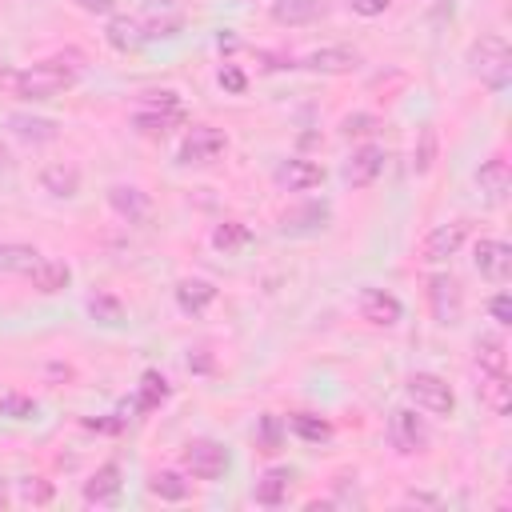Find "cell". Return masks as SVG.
Here are the masks:
<instances>
[{"label":"cell","instance_id":"b9f144b4","mask_svg":"<svg viewBox=\"0 0 512 512\" xmlns=\"http://www.w3.org/2000/svg\"><path fill=\"white\" fill-rule=\"evenodd\" d=\"M76 8L88 12V16H112L116 12V0H76Z\"/></svg>","mask_w":512,"mask_h":512},{"label":"cell","instance_id":"5bb4252c","mask_svg":"<svg viewBox=\"0 0 512 512\" xmlns=\"http://www.w3.org/2000/svg\"><path fill=\"white\" fill-rule=\"evenodd\" d=\"M332 220V204L328 200H308V204H296L280 216V232L284 236H312V232H324Z\"/></svg>","mask_w":512,"mask_h":512},{"label":"cell","instance_id":"6da1fadb","mask_svg":"<svg viewBox=\"0 0 512 512\" xmlns=\"http://www.w3.org/2000/svg\"><path fill=\"white\" fill-rule=\"evenodd\" d=\"M0 84L16 100L40 104V100H52V96H64L68 88H76L80 84V64L72 56H52V60H40V64L16 68V72H0Z\"/></svg>","mask_w":512,"mask_h":512},{"label":"cell","instance_id":"836d02e7","mask_svg":"<svg viewBox=\"0 0 512 512\" xmlns=\"http://www.w3.org/2000/svg\"><path fill=\"white\" fill-rule=\"evenodd\" d=\"M288 428H292L300 440H308V444H320V440L332 436V424H328L324 416H312V412H296V416H288Z\"/></svg>","mask_w":512,"mask_h":512},{"label":"cell","instance_id":"603a6c76","mask_svg":"<svg viewBox=\"0 0 512 512\" xmlns=\"http://www.w3.org/2000/svg\"><path fill=\"white\" fill-rule=\"evenodd\" d=\"M292 480H296L292 468H268V472L256 480L252 500H256L260 508H280V504H288V488H292Z\"/></svg>","mask_w":512,"mask_h":512},{"label":"cell","instance_id":"30bf717a","mask_svg":"<svg viewBox=\"0 0 512 512\" xmlns=\"http://www.w3.org/2000/svg\"><path fill=\"white\" fill-rule=\"evenodd\" d=\"M468 240V220H444L420 240V260L424 264H448Z\"/></svg>","mask_w":512,"mask_h":512},{"label":"cell","instance_id":"1f68e13d","mask_svg":"<svg viewBox=\"0 0 512 512\" xmlns=\"http://www.w3.org/2000/svg\"><path fill=\"white\" fill-rule=\"evenodd\" d=\"M88 316L104 328H120L124 324V304L112 292H96V296H88Z\"/></svg>","mask_w":512,"mask_h":512},{"label":"cell","instance_id":"d6a6232c","mask_svg":"<svg viewBox=\"0 0 512 512\" xmlns=\"http://www.w3.org/2000/svg\"><path fill=\"white\" fill-rule=\"evenodd\" d=\"M480 396L496 416H504L508 412V372H480Z\"/></svg>","mask_w":512,"mask_h":512},{"label":"cell","instance_id":"cb8c5ba5","mask_svg":"<svg viewBox=\"0 0 512 512\" xmlns=\"http://www.w3.org/2000/svg\"><path fill=\"white\" fill-rule=\"evenodd\" d=\"M212 248L216 252H224V256H240L256 236H252V228L244 224V220H220L216 228H212Z\"/></svg>","mask_w":512,"mask_h":512},{"label":"cell","instance_id":"8992f818","mask_svg":"<svg viewBox=\"0 0 512 512\" xmlns=\"http://www.w3.org/2000/svg\"><path fill=\"white\" fill-rule=\"evenodd\" d=\"M424 296H428V308H432V320L440 328H452L460 324L464 316V292H460V280L452 272H432L424 280Z\"/></svg>","mask_w":512,"mask_h":512},{"label":"cell","instance_id":"7c38bea8","mask_svg":"<svg viewBox=\"0 0 512 512\" xmlns=\"http://www.w3.org/2000/svg\"><path fill=\"white\" fill-rule=\"evenodd\" d=\"M324 164H316V160H308V156H288V160H280L276 168H272V180L284 188V192H312V188H320L324 184Z\"/></svg>","mask_w":512,"mask_h":512},{"label":"cell","instance_id":"4dcf8cb0","mask_svg":"<svg viewBox=\"0 0 512 512\" xmlns=\"http://www.w3.org/2000/svg\"><path fill=\"white\" fill-rule=\"evenodd\" d=\"M284 436H288V420H280L276 412H264L260 420H256V448L260 452H280L284 448Z\"/></svg>","mask_w":512,"mask_h":512},{"label":"cell","instance_id":"3957f363","mask_svg":"<svg viewBox=\"0 0 512 512\" xmlns=\"http://www.w3.org/2000/svg\"><path fill=\"white\" fill-rule=\"evenodd\" d=\"M132 124H136L144 136H164L168 128L184 124V100H180V92H172V88L148 92V96L140 100V108H136Z\"/></svg>","mask_w":512,"mask_h":512},{"label":"cell","instance_id":"ba28073f","mask_svg":"<svg viewBox=\"0 0 512 512\" xmlns=\"http://www.w3.org/2000/svg\"><path fill=\"white\" fill-rule=\"evenodd\" d=\"M356 312H360V320H368L372 328H396V324L404 320L400 296L388 292V288H376V284H364V288L356 292Z\"/></svg>","mask_w":512,"mask_h":512},{"label":"cell","instance_id":"4316f807","mask_svg":"<svg viewBox=\"0 0 512 512\" xmlns=\"http://www.w3.org/2000/svg\"><path fill=\"white\" fill-rule=\"evenodd\" d=\"M148 492L160 496V500H168V504H180V500H188L192 484L184 480V472H176V468H160V472L148 476Z\"/></svg>","mask_w":512,"mask_h":512},{"label":"cell","instance_id":"ffe728a7","mask_svg":"<svg viewBox=\"0 0 512 512\" xmlns=\"http://www.w3.org/2000/svg\"><path fill=\"white\" fill-rule=\"evenodd\" d=\"M28 284L40 292V296H56L72 284V268L68 260H56V256H40L32 268H28Z\"/></svg>","mask_w":512,"mask_h":512},{"label":"cell","instance_id":"44dd1931","mask_svg":"<svg viewBox=\"0 0 512 512\" xmlns=\"http://www.w3.org/2000/svg\"><path fill=\"white\" fill-rule=\"evenodd\" d=\"M104 40H108V48H116V52H136V48L148 44V28H144V20H136V16H112V20L104 24Z\"/></svg>","mask_w":512,"mask_h":512},{"label":"cell","instance_id":"d4e9b609","mask_svg":"<svg viewBox=\"0 0 512 512\" xmlns=\"http://www.w3.org/2000/svg\"><path fill=\"white\" fill-rule=\"evenodd\" d=\"M268 16L280 24V28H304L320 16V0H272Z\"/></svg>","mask_w":512,"mask_h":512},{"label":"cell","instance_id":"f35d334b","mask_svg":"<svg viewBox=\"0 0 512 512\" xmlns=\"http://www.w3.org/2000/svg\"><path fill=\"white\" fill-rule=\"evenodd\" d=\"M488 316H492L500 328L512 324V300H508V292H496V296L488 300Z\"/></svg>","mask_w":512,"mask_h":512},{"label":"cell","instance_id":"8fae6325","mask_svg":"<svg viewBox=\"0 0 512 512\" xmlns=\"http://www.w3.org/2000/svg\"><path fill=\"white\" fill-rule=\"evenodd\" d=\"M472 264L476 272L488 280V284H508V272H512V244L500 240V236H480L472 244Z\"/></svg>","mask_w":512,"mask_h":512},{"label":"cell","instance_id":"ab89813d","mask_svg":"<svg viewBox=\"0 0 512 512\" xmlns=\"http://www.w3.org/2000/svg\"><path fill=\"white\" fill-rule=\"evenodd\" d=\"M12 420H32L36 416V404L32 400H24V396H4V404H0Z\"/></svg>","mask_w":512,"mask_h":512},{"label":"cell","instance_id":"f6af8a7d","mask_svg":"<svg viewBox=\"0 0 512 512\" xmlns=\"http://www.w3.org/2000/svg\"><path fill=\"white\" fill-rule=\"evenodd\" d=\"M4 160H8V152H4V144H0V164H4Z\"/></svg>","mask_w":512,"mask_h":512},{"label":"cell","instance_id":"ac0fdd59","mask_svg":"<svg viewBox=\"0 0 512 512\" xmlns=\"http://www.w3.org/2000/svg\"><path fill=\"white\" fill-rule=\"evenodd\" d=\"M172 296H176V308L184 316H200V312H208L216 304V284L204 280V276H184V280H176Z\"/></svg>","mask_w":512,"mask_h":512},{"label":"cell","instance_id":"7402d4cb","mask_svg":"<svg viewBox=\"0 0 512 512\" xmlns=\"http://www.w3.org/2000/svg\"><path fill=\"white\" fill-rule=\"evenodd\" d=\"M40 188L56 200H72L80 192V168L68 164V160H52L40 168Z\"/></svg>","mask_w":512,"mask_h":512},{"label":"cell","instance_id":"4fadbf2b","mask_svg":"<svg viewBox=\"0 0 512 512\" xmlns=\"http://www.w3.org/2000/svg\"><path fill=\"white\" fill-rule=\"evenodd\" d=\"M384 164H388V152H384L380 144H360V148H352V156L344 160V184H348V188H368V184L380 180Z\"/></svg>","mask_w":512,"mask_h":512},{"label":"cell","instance_id":"2e32d148","mask_svg":"<svg viewBox=\"0 0 512 512\" xmlns=\"http://www.w3.org/2000/svg\"><path fill=\"white\" fill-rule=\"evenodd\" d=\"M508 188H512V172H508V160L496 152V156H488V160L476 168V192L484 196V204L500 208V204L508 200Z\"/></svg>","mask_w":512,"mask_h":512},{"label":"cell","instance_id":"7bdbcfd3","mask_svg":"<svg viewBox=\"0 0 512 512\" xmlns=\"http://www.w3.org/2000/svg\"><path fill=\"white\" fill-rule=\"evenodd\" d=\"M188 368H192V372H212V356H208V348H196V352L188 356Z\"/></svg>","mask_w":512,"mask_h":512},{"label":"cell","instance_id":"8d00e7d4","mask_svg":"<svg viewBox=\"0 0 512 512\" xmlns=\"http://www.w3.org/2000/svg\"><path fill=\"white\" fill-rule=\"evenodd\" d=\"M52 496H56L52 480H44V476H24V480H20V500H24V504L44 508V504H52Z\"/></svg>","mask_w":512,"mask_h":512},{"label":"cell","instance_id":"d590c367","mask_svg":"<svg viewBox=\"0 0 512 512\" xmlns=\"http://www.w3.org/2000/svg\"><path fill=\"white\" fill-rule=\"evenodd\" d=\"M376 128H380V120L372 112H348L340 120V136H348V140H368Z\"/></svg>","mask_w":512,"mask_h":512},{"label":"cell","instance_id":"52a82bcc","mask_svg":"<svg viewBox=\"0 0 512 512\" xmlns=\"http://www.w3.org/2000/svg\"><path fill=\"white\" fill-rule=\"evenodd\" d=\"M228 152V136L220 132V128H212V124H192L188 128V136L180 140V148H176V160L184 164V168H204V164H216L220 156Z\"/></svg>","mask_w":512,"mask_h":512},{"label":"cell","instance_id":"83f0119b","mask_svg":"<svg viewBox=\"0 0 512 512\" xmlns=\"http://www.w3.org/2000/svg\"><path fill=\"white\" fill-rule=\"evenodd\" d=\"M436 156H440V132L432 124H420L416 144H412V172L416 176H428L432 164H436Z\"/></svg>","mask_w":512,"mask_h":512},{"label":"cell","instance_id":"9c48e42d","mask_svg":"<svg viewBox=\"0 0 512 512\" xmlns=\"http://www.w3.org/2000/svg\"><path fill=\"white\" fill-rule=\"evenodd\" d=\"M388 444L400 456H416L428 448V424L424 416H416V408H392L388 412Z\"/></svg>","mask_w":512,"mask_h":512},{"label":"cell","instance_id":"e0dca14e","mask_svg":"<svg viewBox=\"0 0 512 512\" xmlns=\"http://www.w3.org/2000/svg\"><path fill=\"white\" fill-rule=\"evenodd\" d=\"M108 208H112L120 220H128V224H144V220L152 216V200H148V192L136 188V184H112V188H108Z\"/></svg>","mask_w":512,"mask_h":512},{"label":"cell","instance_id":"9a60e30c","mask_svg":"<svg viewBox=\"0 0 512 512\" xmlns=\"http://www.w3.org/2000/svg\"><path fill=\"white\" fill-rule=\"evenodd\" d=\"M300 68L308 72H320V76H348L360 68V52L348 48V44H328V48H316L300 60Z\"/></svg>","mask_w":512,"mask_h":512},{"label":"cell","instance_id":"f1b7e54d","mask_svg":"<svg viewBox=\"0 0 512 512\" xmlns=\"http://www.w3.org/2000/svg\"><path fill=\"white\" fill-rule=\"evenodd\" d=\"M168 396H172L168 376H160L156 368H148V372L140 376V384H136V408H140V412H152V408H160Z\"/></svg>","mask_w":512,"mask_h":512},{"label":"cell","instance_id":"277c9868","mask_svg":"<svg viewBox=\"0 0 512 512\" xmlns=\"http://www.w3.org/2000/svg\"><path fill=\"white\" fill-rule=\"evenodd\" d=\"M180 464H184V472L196 476V480H220V476L232 468V452H228L220 440H212V436H196V440L184 444Z\"/></svg>","mask_w":512,"mask_h":512},{"label":"cell","instance_id":"74e56055","mask_svg":"<svg viewBox=\"0 0 512 512\" xmlns=\"http://www.w3.org/2000/svg\"><path fill=\"white\" fill-rule=\"evenodd\" d=\"M216 84H220L228 96H244V92H248V76H244V68H240V64H220Z\"/></svg>","mask_w":512,"mask_h":512},{"label":"cell","instance_id":"5b68a950","mask_svg":"<svg viewBox=\"0 0 512 512\" xmlns=\"http://www.w3.org/2000/svg\"><path fill=\"white\" fill-rule=\"evenodd\" d=\"M404 388H408V400H412L420 412H428V416H452V412H456V392H452V384H448L444 376H436V372H412V376L404 380Z\"/></svg>","mask_w":512,"mask_h":512},{"label":"cell","instance_id":"60d3db41","mask_svg":"<svg viewBox=\"0 0 512 512\" xmlns=\"http://www.w3.org/2000/svg\"><path fill=\"white\" fill-rule=\"evenodd\" d=\"M348 4H352V12H356V16H364V20L384 16V12L392 8V0H348Z\"/></svg>","mask_w":512,"mask_h":512},{"label":"cell","instance_id":"ee69618b","mask_svg":"<svg viewBox=\"0 0 512 512\" xmlns=\"http://www.w3.org/2000/svg\"><path fill=\"white\" fill-rule=\"evenodd\" d=\"M4 504H8V492H4V484H0V508H4Z\"/></svg>","mask_w":512,"mask_h":512},{"label":"cell","instance_id":"484cf974","mask_svg":"<svg viewBox=\"0 0 512 512\" xmlns=\"http://www.w3.org/2000/svg\"><path fill=\"white\" fill-rule=\"evenodd\" d=\"M476 368L480 372H508V344L500 332L476 336Z\"/></svg>","mask_w":512,"mask_h":512},{"label":"cell","instance_id":"e575fe53","mask_svg":"<svg viewBox=\"0 0 512 512\" xmlns=\"http://www.w3.org/2000/svg\"><path fill=\"white\" fill-rule=\"evenodd\" d=\"M12 128H16L20 140H32V144L56 136V124L52 120H36V116H12Z\"/></svg>","mask_w":512,"mask_h":512},{"label":"cell","instance_id":"d6986e66","mask_svg":"<svg viewBox=\"0 0 512 512\" xmlns=\"http://www.w3.org/2000/svg\"><path fill=\"white\" fill-rule=\"evenodd\" d=\"M120 476H124L120 464H116V460H104V464L84 480L80 496H84L88 504H116V500H120V488H124Z\"/></svg>","mask_w":512,"mask_h":512},{"label":"cell","instance_id":"f546056e","mask_svg":"<svg viewBox=\"0 0 512 512\" xmlns=\"http://www.w3.org/2000/svg\"><path fill=\"white\" fill-rule=\"evenodd\" d=\"M40 260V252L32 244H20V240H0V272H12V276H28V268Z\"/></svg>","mask_w":512,"mask_h":512},{"label":"cell","instance_id":"7a4b0ae2","mask_svg":"<svg viewBox=\"0 0 512 512\" xmlns=\"http://www.w3.org/2000/svg\"><path fill=\"white\" fill-rule=\"evenodd\" d=\"M468 64H472V72L480 76V84H484L488 92H504L508 80H512V52H508V40H504L500 32H484V36L472 44Z\"/></svg>","mask_w":512,"mask_h":512}]
</instances>
